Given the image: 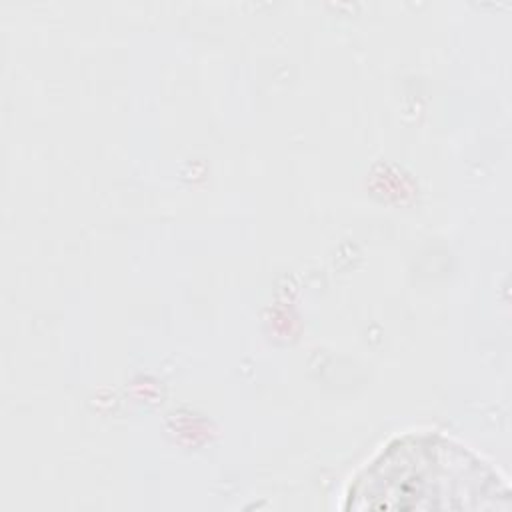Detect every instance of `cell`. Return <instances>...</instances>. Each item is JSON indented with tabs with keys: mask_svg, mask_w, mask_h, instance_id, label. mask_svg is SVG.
<instances>
[{
	"mask_svg": "<svg viewBox=\"0 0 512 512\" xmlns=\"http://www.w3.org/2000/svg\"><path fill=\"white\" fill-rule=\"evenodd\" d=\"M352 508L508 510L506 478L478 452L438 432H410L382 448L354 478Z\"/></svg>",
	"mask_w": 512,
	"mask_h": 512,
	"instance_id": "6da1fadb",
	"label": "cell"
}]
</instances>
